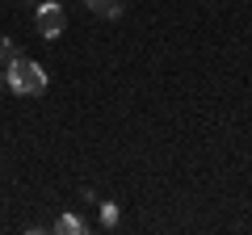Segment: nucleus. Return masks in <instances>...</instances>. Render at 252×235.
Masks as SVG:
<instances>
[{
  "label": "nucleus",
  "mask_w": 252,
  "mask_h": 235,
  "mask_svg": "<svg viewBox=\"0 0 252 235\" xmlns=\"http://www.w3.org/2000/svg\"><path fill=\"white\" fill-rule=\"evenodd\" d=\"M9 88L17 97H42L46 92V72L38 63H30V59H17L13 55L9 59Z\"/></svg>",
  "instance_id": "f257e3e1"
},
{
  "label": "nucleus",
  "mask_w": 252,
  "mask_h": 235,
  "mask_svg": "<svg viewBox=\"0 0 252 235\" xmlns=\"http://www.w3.org/2000/svg\"><path fill=\"white\" fill-rule=\"evenodd\" d=\"M63 26H67V13H63V4H55V0L38 4V34H42V38H59Z\"/></svg>",
  "instance_id": "f03ea898"
},
{
  "label": "nucleus",
  "mask_w": 252,
  "mask_h": 235,
  "mask_svg": "<svg viewBox=\"0 0 252 235\" xmlns=\"http://www.w3.org/2000/svg\"><path fill=\"white\" fill-rule=\"evenodd\" d=\"M89 9L97 17H122V0H89Z\"/></svg>",
  "instance_id": "7ed1b4c3"
},
{
  "label": "nucleus",
  "mask_w": 252,
  "mask_h": 235,
  "mask_svg": "<svg viewBox=\"0 0 252 235\" xmlns=\"http://www.w3.org/2000/svg\"><path fill=\"white\" fill-rule=\"evenodd\" d=\"M55 231H59V235H80L84 223H80L76 214H59V218H55Z\"/></svg>",
  "instance_id": "20e7f679"
},
{
  "label": "nucleus",
  "mask_w": 252,
  "mask_h": 235,
  "mask_svg": "<svg viewBox=\"0 0 252 235\" xmlns=\"http://www.w3.org/2000/svg\"><path fill=\"white\" fill-rule=\"evenodd\" d=\"M13 55H17V46H13V38H4V34H0V63H9Z\"/></svg>",
  "instance_id": "39448f33"
},
{
  "label": "nucleus",
  "mask_w": 252,
  "mask_h": 235,
  "mask_svg": "<svg viewBox=\"0 0 252 235\" xmlns=\"http://www.w3.org/2000/svg\"><path fill=\"white\" fill-rule=\"evenodd\" d=\"M101 223H105V227L118 223V206H114V202H105V206H101Z\"/></svg>",
  "instance_id": "423d86ee"
},
{
  "label": "nucleus",
  "mask_w": 252,
  "mask_h": 235,
  "mask_svg": "<svg viewBox=\"0 0 252 235\" xmlns=\"http://www.w3.org/2000/svg\"><path fill=\"white\" fill-rule=\"evenodd\" d=\"M0 84H4V76H0Z\"/></svg>",
  "instance_id": "0eeeda50"
}]
</instances>
